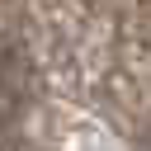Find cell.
Wrapping results in <instances>:
<instances>
[{"instance_id":"6da1fadb","label":"cell","mask_w":151,"mask_h":151,"mask_svg":"<svg viewBox=\"0 0 151 151\" xmlns=\"http://www.w3.org/2000/svg\"><path fill=\"white\" fill-rule=\"evenodd\" d=\"M0 66H5V52H0Z\"/></svg>"}]
</instances>
